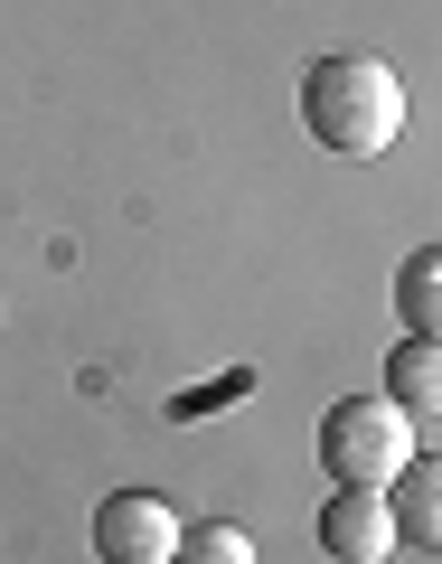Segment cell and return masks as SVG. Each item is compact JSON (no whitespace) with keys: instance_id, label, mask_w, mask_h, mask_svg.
I'll return each mask as SVG.
<instances>
[{"instance_id":"4","label":"cell","mask_w":442,"mask_h":564,"mask_svg":"<svg viewBox=\"0 0 442 564\" xmlns=\"http://www.w3.org/2000/svg\"><path fill=\"white\" fill-rule=\"evenodd\" d=\"M396 508H386V489H330L321 508V555L330 564H386L396 555Z\"/></svg>"},{"instance_id":"6","label":"cell","mask_w":442,"mask_h":564,"mask_svg":"<svg viewBox=\"0 0 442 564\" xmlns=\"http://www.w3.org/2000/svg\"><path fill=\"white\" fill-rule=\"evenodd\" d=\"M386 404L405 423H442V339H396L386 348Z\"/></svg>"},{"instance_id":"8","label":"cell","mask_w":442,"mask_h":564,"mask_svg":"<svg viewBox=\"0 0 442 564\" xmlns=\"http://www.w3.org/2000/svg\"><path fill=\"white\" fill-rule=\"evenodd\" d=\"M170 564H255V536H245V527H226V518L180 527V555H170Z\"/></svg>"},{"instance_id":"1","label":"cell","mask_w":442,"mask_h":564,"mask_svg":"<svg viewBox=\"0 0 442 564\" xmlns=\"http://www.w3.org/2000/svg\"><path fill=\"white\" fill-rule=\"evenodd\" d=\"M302 132L321 141V151H339V161H377V151H396V132H405V76L386 57H358V47L321 57L302 76Z\"/></svg>"},{"instance_id":"3","label":"cell","mask_w":442,"mask_h":564,"mask_svg":"<svg viewBox=\"0 0 442 564\" xmlns=\"http://www.w3.org/2000/svg\"><path fill=\"white\" fill-rule=\"evenodd\" d=\"M95 555L104 564H170L180 555V518H170L161 489H114L95 508Z\"/></svg>"},{"instance_id":"7","label":"cell","mask_w":442,"mask_h":564,"mask_svg":"<svg viewBox=\"0 0 442 564\" xmlns=\"http://www.w3.org/2000/svg\"><path fill=\"white\" fill-rule=\"evenodd\" d=\"M396 321H405V339H442V245L396 263Z\"/></svg>"},{"instance_id":"5","label":"cell","mask_w":442,"mask_h":564,"mask_svg":"<svg viewBox=\"0 0 442 564\" xmlns=\"http://www.w3.org/2000/svg\"><path fill=\"white\" fill-rule=\"evenodd\" d=\"M386 508H396V536L442 555V452H414V462L386 480Z\"/></svg>"},{"instance_id":"2","label":"cell","mask_w":442,"mask_h":564,"mask_svg":"<svg viewBox=\"0 0 442 564\" xmlns=\"http://www.w3.org/2000/svg\"><path fill=\"white\" fill-rule=\"evenodd\" d=\"M405 462H414V423H405L386 395L330 404V423H321V470H330L339 489H386Z\"/></svg>"}]
</instances>
